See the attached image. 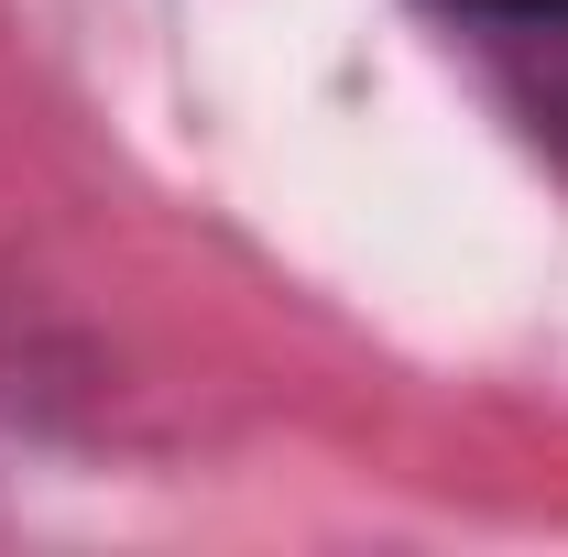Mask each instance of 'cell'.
I'll return each mask as SVG.
<instances>
[{"label": "cell", "instance_id": "6da1fadb", "mask_svg": "<svg viewBox=\"0 0 568 557\" xmlns=\"http://www.w3.org/2000/svg\"><path fill=\"white\" fill-rule=\"evenodd\" d=\"M459 11H493V22H568V0H459Z\"/></svg>", "mask_w": 568, "mask_h": 557}]
</instances>
